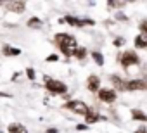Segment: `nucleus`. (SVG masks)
Here are the masks:
<instances>
[{"label": "nucleus", "mask_w": 147, "mask_h": 133, "mask_svg": "<svg viewBox=\"0 0 147 133\" xmlns=\"http://www.w3.org/2000/svg\"><path fill=\"white\" fill-rule=\"evenodd\" d=\"M54 42H55V45L61 48V50H64V48H76L78 47V42H76V38L73 36V35H69V33H57L55 36H54Z\"/></svg>", "instance_id": "1"}, {"label": "nucleus", "mask_w": 147, "mask_h": 133, "mask_svg": "<svg viewBox=\"0 0 147 133\" xmlns=\"http://www.w3.org/2000/svg\"><path fill=\"white\" fill-rule=\"evenodd\" d=\"M43 81H45V85H43V87H45L50 93H54V95H62V93H66V92H67L66 83H62V81H59V80H54V78L45 76V78H43Z\"/></svg>", "instance_id": "2"}, {"label": "nucleus", "mask_w": 147, "mask_h": 133, "mask_svg": "<svg viewBox=\"0 0 147 133\" xmlns=\"http://www.w3.org/2000/svg\"><path fill=\"white\" fill-rule=\"evenodd\" d=\"M64 107L69 109L71 112H75V114H80V116H85V114L90 111L88 105H87L83 100H69V102L64 104Z\"/></svg>", "instance_id": "3"}, {"label": "nucleus", "mask_w": 147, "mask_h": 133, "mask_svg": "<svg viewBox=\"0 0 147 133\" xmlns=\"http://www.w3.org/2000/svg\"><path fill=\"white\" fill-rule=\"evenodd\" d=\"M5 9L9 12H14V14H23L26 11V0H7L4 4Z\"/></svg>", "instance_id": "4"}, {"label": "nucleus", "mask_w": 147, "mask_h": 133, "mask_svg": "<svg viewBox=\"0 0 147 133\" xmlns=\"http://www.w3.org/2000/svg\"><path fill=\"white\" fill-rule=\"evenodd\" d=\"M64 23H67L69 26H76V28H83L85 24H94L92 19H80V17H75V16H64Z\"/></svg>", "instance_id": "5"}, {"label": "nucleus", "mask_w": 147, "mask_h": 133, "mask_svg": "<svg viewBox=\"0 0 147 133\" xmlns=\"http://www.w3.org/2000/svg\"><path fill=\"white\" fill-rule=\"evenodd\" d=\"M135 64H138V57H137L135 52L128 50L121 55V66L123 68H130V66H135Z\"/></svg>", "instance_id": "6"}, {"label": "nucleus", "mask_w": 147, "mask_h": 133, "mask_svg": "<svg viewBox=\"0 0 147 133\" xmlns=\"http://www.w3.org/2000/svg\"><path fill=\"white\" fill-rule=\"evenodd\" d=\"M97 92H99V99L106 104H111V102L116 100V92L111 90V88H99Z\"/></svg>", "instance_id": "7"}, {"label": "nucleus", "mask_w": 147, "mask_h": 133, "mask_svg": "<svg viewBox=\"0 0 147 133\" xmlns=\"http://www.w3.org/2000/svg\"><path fill=\"white\" fill-rule=\"evenodd\" d=\"M125 88L131 90V92H135V90H147V81H144V80H131V81L125 83Z\"/></svg>", "instance_id": "8"}, {"label": "nucleus", "mask_w": 147, "mask_h": 133, "mask_svg": "<svg viewBox=\"0 0 147 133\" xmlns=\"http://www.w3.org/2000/svg\"><path fill=\"white\" fill-rule=\"evenodd\" d=\"M2 54H4L5 57H18V55H21V48L5 43V45H2Z\"/></svg>", "instance_id": "9"}, {"label": "nucleus", "mask_w": 147, "mask_h": 133, "mask_svg": "<svg viewBox=\"0 0 147 133\" xmlns=\"http://www.w3.org/2000/svg\"><path fill=\"white\" fill-rule=\"evenodd\" d=\"M87 88H88L90 92H97V90L100 88V80H99V76H95V75L88 76V80H87Z\"/></svg>", "instance_id": "10"}, {"label": "nucleus", "mask_w": 147, "mask_h": 133, "mask_svg": "<svg viewBox=\"0 0 147 133\" xmlns=\"http://www.w3.org/2000/svg\"><path fill=\"white\" fill-rule=\"evenodd\" d=\"M26 26H28L30 30H40V28L43 26V23H42V19H40V17L33 16V17H30V19L26 21Z\"/></svg>", "instance_id": "11"}, {"label": "nucleus", "mask_w": 147, "mask_h": 133, "mask_svg": "<svg viewBox=\"0 0 147 133\" xmlns=\"http://www.w3.org/2000/svg\"><path fill=\"white\" fill-rule=\"evenodd\" d=\"M7 131H9V133H28L26 126L21 124V123H12V124H9V126H7Z\"/></svg>", "instance_id": "12"}, {"label": "nucleus", "mask_w": 147, "mask_h": 133, "mask_svg": "<svg viewBox=\"0 0 147 133\" xmlns=\"http://www.w3.org/2000/svg\"><path fill=\"white\" fill-rule=\"evenodd\" d=\"M73 57L83 60V59L87 57V48H85V47H76V48H73Z\"/></svg>", "instance_id": "13"}, {"label": "nucleus", "mask_w": 147, "mask_h": 133, "mask_svg": "<svg viewBox=\"0 0 147 133\" xmlns=\"http://www.w3.org/2000/svg\"><path fill=\"white\" fill-rule=\"evenodd\" d=\"M100 119V116L97 114V112H92V111H88L87 114H85V121H87V124H92V123H97Z\"/></svg>", "instance_id": "14"}, {"label": "nucleus", "mask_w": 147, "mask_h": 133, "mask_svg": "<svg viewBox=\"0 0 147 133\" xmlns=\"http://www.w3.org/2000/svg\"><path fill=\"white\" fill-rule=\"evenodd\" d=\"M135 47H137V48H145V47H147V36H145V35L135 36Z\"/></svg>", "instance_id": "15"}, {"label": "nucleus", "mask_w": 147, "mask_h": 133, "mask_svg": "<svg viewBox=\"0 0 147 133\" xmlns=\"http://www.w3.org/2000/svg\"><path fill=\"white\" fill-rule=\"evenodd\" d=\"M131 118H133V119H140V121H147V114H144V112L138 111V109H133V111H131Z\"/></svg>", "instance_id": "16"}, {"label": "nucleus", "mask_w": 147, "mask_h": 133, "mask_svg": "<svg viewBox=\"0 0 147 133\" xmlns=\"http://www.w3.org/2000/svg\"><path fill=\"white\" fill-rule=\"evenodd\" d=\"M92 57H94V60L97 62V66H104V57H102L100 52H92Z\"/></svg>", "instance_id": "17"}, {"label": "nucleus", "mask_w": 147, "mask_h": 133, "mask_svg": "<svg viewBox=\"0 0 147 133\" xmlns=\"http://www.w3.org/2000/svg\"><path fill=\"white\" fill-rule=\"evenodd\" d=\"M111 81L116 85V88H119V90H125V81H121L118 76H111Z\"/></svg>", "instance_id": "18"}, {"label": "nucleus", "mask_w": 147, "mask_h": 133, "mask_svg": "<svg viewBox=\"0 0 147 133\" xmlns=\"http://www.w3.org/2000/svg\"><path fill=\"white\" fill-rule=\"evenodd\" d=\"M24 73H26L28 80H31V81H33V80H35V76H36V75H35V69H33V68H26V71H24Z\"/></svg>", "instance_id": "19"}, {"label": "nucleus", "mask_w": 147, "mask_h": 133, "mask_svg": "<svg viewBox=\"0 0 147 133\" xmlns=\"http://www.w3.org/2000/svg\"><path fill=\"white\" fill-rule=\"evenodd\" d=\"M45 60H47V62H57V60H59V55H57V54H50V55H47Z\"/></svg>", "instance_id": "20"}, {"label": "nucleus", "mask_w": 147, "mask_h": 133, "mask_svg": "<svg viewBox=\"0 0 147 133\" xmlns=\"http://www.w3.org/2000/svg\"><path fill=\"white\" fill-rule=\"evenodd\" d=\"M140 30H142V31H144V35L147 36V21H144V23L140 24Z\"/></svg>", "instance_id": "21"}, {"label": "nucleus", "mask_w": 147, "mask_h": 133, "mask_svg": "<svg viewBox=\"0 0 147 133\" xmlns=\"http://www.w3.org/2000/svg\"><path fill=\"white\" fill-rule=\"evenodd\" d=\"M114 45H116V47H121V45H123V38H116V40H114Z\"/></svg>", "instance_id": "22"}, {"label": "nucleus", "mask_w": 147, "mask_h": 133, "mask_svg": "<svg viewBox=\"0 0 147 133\" xmlns=\"http://www.w3.org/2000/svg\"><path fill=\"white\" fill-rule=\"evenodd\" d=\"M76 130H78V131H85V130H87V124H78Z\"/></svg>", "instance_id": "23"}, {"label": "nucleus", "mask_w": 147, "mask_h": 133, "mask_svg": "<svg viewBox=\"0 0 147 133\" xmlns=\"http://www.w3.org/2000/svg\"><path fill=\"white\" fill-rule=\"evenodd\" d=\"M107 5L109 7H116L118 4H116V0H107Z\"/></svg>", "instance_id": "24"}, {"label": "nucleus", "mask_w": 147, "mask_h": 133, "mask_svg": "<svg viewBox=\"0 0 147 133\" xmlns=\"http://www.w3.org/2000/svg\"><path fill=\"white\" fill-rule=\"evenodd\" d=\"M0 97H4V99H11L12 95H11V93H5V92H0Z\"/></svg>", "instance_id": "25"}, {"label": "nucleus", "mask_w": 147, "mask_h": 133, "mask_svg": "<svg viewBox=\"0 0 147 133\" xmlns=\"http://www.w3.org/2000/svg\"><path fill=\"white\" fill-rule=\"evenodd\" d=\"M116 17H118L119 21H126V16H125V14H121V12H119V14H118Z\"/></svg>", "instance_id": "26"}, {"label": "nucleus", "mask_w": 147, "mask_h": 133, "mask_svg": "<svg viewBox=\"0 0 147 133\" xmlns=\"http://www.w3.org/2000/svg\"><path fill=\"white\" fill-rule=\"evenodd\" d=\"M135 133H147V130H145V128H138Z\"/></svg>", "instance_id": "27"}, {"label": "nucleus", "mask_w": 147, "mask_h": 133, "mask_svg": "<svg viewBox=\"0 0 147 133\" xmlns=\"http://www.w3.org/2000/svg\"><path fill=\"white\" fill-rule=\"evenodd\" d=\"M47 133H59V131L55 128H50V130H47Z\"/></svg>", "instance_id": "28"}, {"label": "nucleus", "mask_w": 147, "mask_h": 133, "mask_svg": "<svg viewBox=\"0 0 147 133\" xmlns=\"http://www.w3.org/2000/svg\"><path fill=\"white\" fill-rule=\"evenodd\" d=\"M5 4V0H0V5H4Z\"/></svg>", "instance_id": "29"}, {"label": "nucleus", "mask_w": 147, "mask_h": 133, "mask_svg": "<svg viewBox=\"0 0 147 133\" xmlns=\"http://www.w3.org/2000/svg\"><path fill=\"white\" fill-rule=\"evenodd\" d=\"M5 2H7V0H5Z\"/></svg>", "instance_id": "30"}]
</instances>
